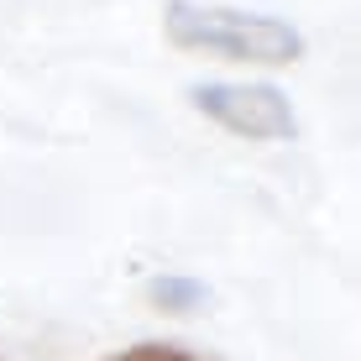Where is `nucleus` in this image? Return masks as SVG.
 <instances>
[{
    "label": "nucleus",
    "mask_w": 361,
    "mask_h": 361,
    "mask_svg": "<svg viewBox=\"0 0 361 361\" xmlns=\"http://www.w3.org/2000/svg\"><path fill=\"white\" fill-rule=\"evenodd\" d=\"M163 32L173 47L231 63H293L304 58V32L262 11H231V6H194V0H168Z\"/></svg>",
    "instance_id": "obj_1"
},
{
    "label": "nucleus",
    "mask_w": 361,
    "mask_h": 361,
    "mask_svg": "<svg viewBox=\"0 0 361 361\" xmlns=\"http://www.w3.org/2000/svg\"><path fill=\"white\" fill-rule=\"evenodd\" d=\"M105 361H209V356L183 351V345H163V341H142V345H131V351H116V356H105Z\"/></svg>",
    "instance_id": "obj_3"
},
{
    "label": "nucleus",
    "mask_w": 361,
    "mask_h": 361,
    "mask_svg": "<svg viewBox=\"0 0 361 361\" xmlns=\"http://www.w3.org/2000/svg\"><path fill=\"white\" fill-rule=\"evenodd\" d=\"M189 99L215 126L252 136V142H293L298 136V116L288 94L272 90V84H194Z\"/></svg>",
    "instance_id": "obj_2"
}]
</instances>
